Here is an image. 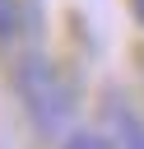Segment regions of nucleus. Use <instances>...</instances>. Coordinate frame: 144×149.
I'll list each match as a JSON object with an SVG mask.
<instances>
[{
    "mask_svg": "<svg viewBox=\"0 0 144 149\" xmlns=\"http://www.w3.org/2000/svg\"><path fill=\"white\" fill-rule=\"evenodd\" d=\"M14 88H19V98L28 102V112H33V121H37L42 130H60V126H65V116H70V107H74V88H70V79L56 70V61H46V56H37V51L19 56V65H14Z\"/></svg>",
    "mask_w": 144,
    "mask_h": 149,
    "instance_id": "nucleus-1",
    "label": "nucleus"
},
{
    "mask_svg": "<svg viewBox=\"0 0 144 149\" xmlns=\"http://www.w3.org/2000/svg\"><path fill=\"white\" fill-rule=\"evenodd\" d=\"M102 116H107V126H111V135H116V149H144V116H139L121 93H111V98L102 102Z\"/></svg>",
    "mask_w": 144,
    "mask_h": 149,
    "instance_id": "nucleus-2",
    "label": "nucleus"
},
{
    "mask_svg": "<svg viewBox=\"0 0 144 149\" xmlns=\"http://www.w3.org/2000/svg\"><path fill=\"white\" fill-rule=\"evenodd\" d=\"M23 23V5L19 0H0V42H9Z\"/></svg>",
    "mask_w": 144,
    "mask_h": 149,
    "instance_id": "nucleus-3",
    "label": "nucleus"
},
{
    "mask_svg": "<svg viewBox=\"0 0 144 149\" xmlns=\"http://www.w3.org/2000/svg\"><path fill=\"white\" fill-rule=\"evenodd\" d=\"M60 149H116V140H107V135H98V130H74Z\"/></svg>",
    "mask_w": 144,
    "mask_h": 149,
    "instance_id": "nucleus-4",
    "label": "nucleus"
},
{
    "mask_svg": "<svg viewBox=\"0 0 144 149\" xmlns=\"http://www.w3.org/2000/svg\"><path fill=\"white\" fill-rule=\"evenodd\" d=\"M125 9H130V19L144 28V0H125Z\"/></svg>",
    "mask_w": 144,
    "mask_h": 149,
    "instance_id": "nucleus-5",
    "label": "nucleus"
}]
</instances>
